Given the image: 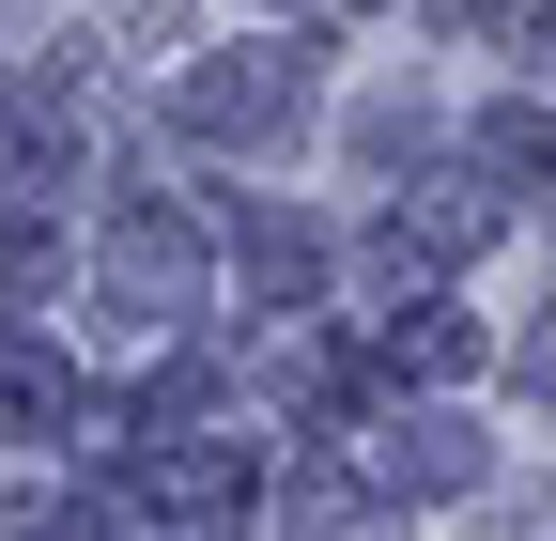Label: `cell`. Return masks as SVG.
<instances>
[{
    "label": "cell",
    "instance_id": "cell-1",
    "mask_svg": "<svg viewBox=\"0 0 556 541\" xmlns=\"http://www.w3.org/2000/svg\"><path fill=\"white\" fill-rule=\"evenodd\" d=\"M294 78H309V47H278V62H201L170 109L201 124V140H278V124H294Z\"/></svg>",
    "mask_w": 556,
    "mask_h": 541
},
{
    "label": "cell",
    "instance_id": "cell-2",
    "mask_svg": "<svg viewBox=\"0 0 556 541\" xmlns=\"http://www.w3.org/2000/svg\"><path fill=\"white\" fill-rule=\"evenodd\" d=\"M155 495H170L186 526H232V511H248V464H232V449H170V480H155Z\"/></svg>",
    "mask_w": 556,
    "mask_h": 541
},
{
    "label": "cell",
    "instance_id": "cell-3",
    "mask_svg": "<svg viewBox=\"0 0 556 541\" xmlns=\"http://www.w3.org/2000/svg\"><path fill=\"white\" fill-rule=\"evenodd\" d=\"M387 480H433V495H448V480H479V449H464V418H417V449H387Z\"/></svg>",
    "mask_w": 556,
    "mask_h": 541
}]
</instances>
